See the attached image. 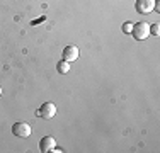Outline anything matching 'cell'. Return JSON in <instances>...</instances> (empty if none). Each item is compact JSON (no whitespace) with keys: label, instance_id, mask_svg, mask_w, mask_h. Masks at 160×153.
I'll list each match as a JSON object with an SVG mask.
<instances>
[{"label":"cell","instance_id":"6da1fadb","mask_svg":"<svg viewBox=\"0 0 160 153\" xmlns=\"http://www.w3.org/2000/svg\"><path fill=\"white\" fill-rule=\"evenodd\" d=\"M131 36L136 41H145L150 36V24H147V22H136V24H133Z\"/></svg>","mask_w":160,"mask_h":153},{"label":"cell","instance_id":"7a4b0ae2","mask_svg":"<svg viewBox=\"0 0 160 153\" xmlns=\"http://www.w3.org/2000/svg\"><path fill=\"white\" fill-rule=\"evenodd\" d=\"M55 114H56V106L53 102H44V104H41L36 116L43 117V119H51V117H55Z\"/></svg>","mask_w":160,"mask_h":153},{"label":"cell","instance_id":"3957f363","mask_svg":"<svg viewBox=\"0 0 160 153\" xmlns=\"http://www.w3.org/2000/svg\"><path fill=\"white\" fill-rule=\"evenodd\" d=\"M12 133L14 136H19V138H29L31 136V126L28 122H16L12 126Z\"/></svg>","mask_w":160,"mask_h":153},{"label":"cell","instance_id":"277c9868","mask_svg":"<svg viewBox=\"0 0 160 153\" xmlns=\"http://www.w3.org/2000/svg\"><path fill=\"white\" fill-rule=\"evenodd\" d=\"M135 9H136L138 14L147 15V14H150L152 10L155 9V0H136Z\"/></svg>","mask_w":160,"mask_h":153},{"label":"cell","instance_id":"5b68a950","mask_svg":"<svg viewBox=\"0 0 160 153\" xmlns=\"http://www.w3.org/2000/svg\"><path fill=\"white\" fill-rule=\"evenodd\" d=\"M78 58V48L77 46H73V44H68V46H65L63 48V53H62V60L65 61H75Z\"/></svg>","mask_w":160,"mask_h":153},{"label":"cell","instance_id":"8992f818","mask_svg":"<svg viewBox=\"0 0 160 153\" xmlns=\"http://www.w3.org/2000/svg\"><path fill=\"white\" fill-rule=\"evenodd\" d=\"M55 146H56V141H55V138H53V136H44L43 140L39 141V150L43 153L51 151Z\"/></svg>","mask_w":160,"mask_h":153},{"label":"cell","instance_id":"52a82bcc","mask_svg":"<svg viewBox=\"0 0 160 153\" xmlns=\"http://www.w3.org/2000/svg\"><path fill=\"white\" fill-rule=\"evenodd\" d=\"M56 70L60 72V73H68V70H70V63L68 61H65V60H62V61H58L56 63Z\"/></svg>","mask_w":160,"mask_h":153},{"label":"cell","instance_id":"ba28073f","mask_svg":"<svg viewBox=\"0 0 160 153\" xmlns=\"http://www.w3.org/2000/svg\"><path fill=\"white\" fill-rule=\"evenodd\" d=\"M150 34H153V36H158L160 34V26L157 24V22L150 26Z\"/></svg>","mask_w":160,"mask_h":153},{"label":"cell","instance_id":"9c48e42d","mask_svg":"<svg viewBox=\"0 0 160 153\" xmlns=\"http://www.w3.org/2000/svg\"><path fill=\"white\" fill-rule=\"evenodd\" d=\"M131 29H133V22H124L123 24V32L131 34Z\"/></svg>","mask_w":160,"mask_h":153},{"label":"cell","instance_id":"30bf717a","mask_svg":"<svg viewBox=\"0 0 160 153\" xmlns=\"http://www.w3.org/2000/svg\"><path fill=\"white\" fill-rule=\"evenodd\" d=\"M0 95H2V87H0Z\"/></svg>","mask_w":160,"mask_h":153}]
</instances>
